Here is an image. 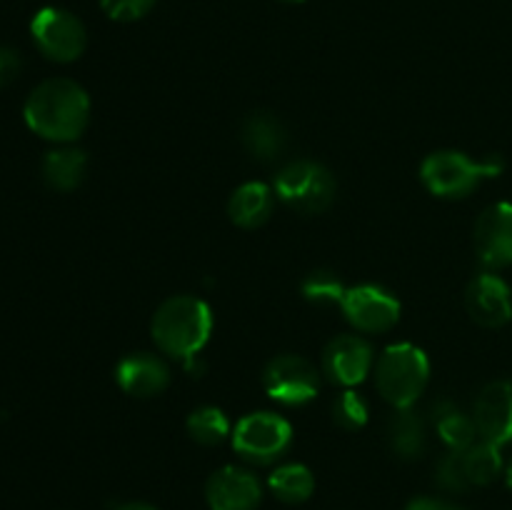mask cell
Here are the masks:
<instances>
[{
    "instance_id": "cell-6",
    "label": "cell",
    "mask_w": 512,
    "mask_h": 510,
    "mask_svg": "<svg viewBox=\"0 0 512 510\" xmlns=\"http://www.w3.org/2000/svg\"><path fill=\"white\" fill-rule=\"evenodd\" d=\"M30 35L40 53L53 63H73L85 53L88 33L78 15L63 8H43L30 23Z\"/></svg>"
},
{
    "instance_id": "cell-30",
    "label": "cell",
    "mask_w": 512,
    "mask_h": 510,
    "mask_svg": "<svg viewBox=\"0 0 512 510\" xmlns=\"http://www.w3.org/2000/svg\"><path fill=\"white\" fill-rule=\"evenodd\" d=\"M115 510H155V508H150L148 503H123V505H118Z\"/></svg>"
},
{
    "instance_id": "cell-4",
    "label": "cell",
    "mask_w": 512,
    "mask_h": 510,
    "mask_svg": "<svg viewBox=\"0 0 512 510\" xmlns=\"http://www.w3.org/2000/svg\"><path fill=\"white\" fill-rule=\"evenodd\" d=\"M503 160L498 155L473 160L468 153L458 150H440V153L428 155L420 165V180L425 188L438 198H465L475 188L490 178H498L503 173Z\"/></svg>"
},
{
    "instance_id": "cell-17",
    "label": "cell",
    "mask_w": 512,
    "mask_h": 510,
    "mask_svg": "<svg viewBox=\"0 0 512 510\" xmlns=\"http://www.w3.org/2000/svg\"><path fill=\"white\" fill-rule=\"evenodd\" d=\"M433 423L438 430L440 440L448 445L453 453H463L470 445L478 443V428H475L473 415L460 410L458 405L450 400H438L433 405Z\"/></svg>"
},
{
    "instance_id": "cell-29",
    "label": "cell",
    "mask_w": 512,
    "mask_h": 510,
    "mask_svg": "<svg viewBox=\"0 0 512 510\" xmlns=\"http://www.w3.org/2000/svg\"><path fill=\"white\" fill-rule=\"evenodd\" d=\"M405 510H465L460 505L448 503V500H440V498H415L410 500L408 508Z\"/></svg>"
},
{
    "instance_id": "cell-15",
    "label": "cell",
    "mask_w": 512,
    "mask_h": 510,
    "mask_svg": "<svg viewBox=\"0 0 512 510\" xmlns=\"http://www.w3.org/2000/svg\"><path fill=\"white\" fill-rule=\"evenodd\" d=\"M118 385L133 398H153L170 383L168 365L150 353H130L115 368Z\"/></svg>"
},
{
    "instance_id": "cell-8",
    "label": "cell",
    "mask_w": 512,
    "mask_h": 510,
    "mask_svg": "<svg viewBox=\"0 0 512 510\" xmlns=\"http://www.w3.org/2000/svg\"><path fill=\"white\" fill-rule=\"evenodd\" d=\"M263 388L275 403L280 405H305L318 395L320 375L300 355H278L263 370Z\"/></svg>"
},
{
    "instance_id": "cell-20",
    "label": "cell",
    "mask_w": 512,
    "mask_h": 510,
    "mask_svg": "<svg viewBox=\"0 0 512 510\" xmlns=\"http://www.w3.org/2000/svg\"><path fill=\"white\" fill-rule=\"evenodd\" d=\"M268 488L280 503L298 505L313 495L315 490V478L310 473V468H305L303 463H285L270 473Z\"/></svg>"
},
{
    "instance_id": "cell-22",
    "label": "cell",
    "mask_w": 512,
    "mask_h": 510,
    "mask_svg": "<svg viewBox=\"0 0 512 510\" xmlns=\"http://www.w3.org/2000/svg\"><path fill=\"white\" fill-rule=\"evenodd\" d=\"M460 460H463L465 478L470 485H490L503 473L500 445L488 443V440H478V443L470 445L468 450L460 453Z\"/></svg>"
},
{
    "instance_id": "cell-25",
    "label": "cell",
    "mask_w": 512,
    "mask_h": 510,
    "mask_svg": "<svg viewBox=\"0 0 512 510\" xmlns=\"http://www.w3.org/2000/svg\"><path fill=\"white\" fill-rule=\"evenodd\" d=\"M333 415L335 423L343 425L345 430H360L370 418V408L365 403L363 395H358L355 390H345L335 398L333 403Z\"/></svg>"
},
{
    "instance_id": "cell-12",
    "label": "cell",
    "mask_w": 512,
    "mask_h": 510,
    "mask_svg": "<svg viewBox=\"0 0 512 510\" xmlns=\"http://www.w3.org/2000/svg\"><path fill=\"white\" fill-rule=\"evenodd\" d=\"M473 420L480 440L500 448L512 443V380H495L480 390Z\"/></svg>"
},
{
    "instance_id": "cell-31",
    "label": "cell",
    "mask_w": 512,
    "mask_h": 510,
    "mask_svg": "<svg viewBox=\"0 0 512 510\" xmlns=\"http://www.w3.org/2000/svg\"><path fill=\"white\" fill-rule=\"evenodd\" d=\"M505 480H508V488L512 490V460H510V465H508V473H505Z\"/></svg>"
},
{
    "instance_id": "cell-24",
    "label": "cell",
    "mask_w": 512,
    "mask_h": 510,
    "mask_svg": "<svg viewBox=\"0 0 512 510\" xmlns=\"http://www.w3.org/2000/svg\"><path fill=\"white\" fill-rule=\"evenodd\" d=\"M305 300L315 305H340L343 303L348 288L343 285V280L333 273V270H313L308 278L300 285Z\"/></svg>"
},
{
    "instance_id": "cell-1",
    "label": "cell",
    "mask_w": 512,
    "mask_h": 510,
    "mask_svg": "<svg viewBox=\"0 0 512 510\" xmlns=\"http://www.w3.org/2000/svg\"><path fill=\"white\" fill-rule=\"evenodd\" d=\"M25 123L35 135L53 143H73L90 120V98L70 78L43 80L25 100Z\"/></svg>"
},
{
    "instance_id": "cell-11",
    "label": "cell",
    "mask_w": 512,
    "mask_h": 510,
    "mask_svg": "<svg viewBox=\"0 0 512 510\" xmlns=\"http://www.w3.org/2000/svg\"><path fill=\"white\" fill-rule=\"evenodd\" d=\"M205 500L210 510H258L263 485L250 470L225 465L205 483Z\"/></svg>"
},
{
    "instance_id": "cell-32",
    "label": "cell",
    "mask_w": 512,
    "mask_h": 510,
    "mask_svg": "<svg viewBox=\"0 0 512 510\" xmlns=\"http://www.w3.org/2000/svg\"><path fill=\"white\" fill-rule=\"evenodd\" d=\"M283 3H303V0H283Z\"/></svg>"
},
{
    "instance_id": "cell-13",
    "label": "cell",
    "mask_w": 512,
    "mask_h": 510,
    "mask_svg": "<svg viewBox=\"0 0 512 510\" xmlns=\"http://www.w3.org/2000/svg\"><path fill=\"white\" fill-rule=\"evenodd\" d=\"M465 308L483 328H503L512 320V290L493 270L470 280L465 290Z\"/></svg>"
},
{
    "instance_id": "cell-10",
    "label": "cell",
    "mask_w": 512,
    "mask_h": 510,
    "mask_svg": "<svg viewBox=\"0 0 512 510\" xmlns=\"http://www.w3.org/2000/svg\"><path fill=\"white\" fill-rule=\"evenodd\" d=\"M475 253L488 270L512 265V203H493L475 223Z\"/></svg>"
},
{
    "instance_id": "cell-2",
    "label": "cell",
    "mask_w": 512,
    "mask_h": 510,
    "mask_svg": "<svg viewBox=\"0 0 512 510\" xmlns=\"http://www.w3.org/2000/svg\"><path fill=\"white\" fill-rule=\"evenodd\" d=\"M213 333V313L208 303L193 295L168 298L153 315L150 335L170 358L193 360Z\"/></svg>"
},
{
    "instance_id": "cell-3",
    "label": "cell",
    "mask_w": 512,
    "mask_h": 510,
    "mask_svg": "<svg viewBox=\"0 0 512 510\" xmlns=\"http://www.w3.org/2000/svg\"><path fill=\"white\" fill-rule=\"evenodd\" d=\"M430 380V360L418 345L395 343L375 363V388L395 410L413 408Z\"/></svg>"
},
{
    "instance_id": "cell-16",
    "label": "cell",
    "mask_w": 512,
    "mask_h": 510,
    "mask_svg": "<svg viewBox=\"0 0 512 510\" xmlns=\"http://www.w3.org/2000/svg\"><path fill=\"white\" fill-rule=\"evenodd\" d=\"M275 193L265 183H245L230 195L228 215L238 228H260L270 218Z\"/></svg>"
},
{
    "instance_id": "cell-5",
    "label": "cell",
    "mask_w": 512,
    "mask_h": 510,
    "mask_svg": "<svg viewBox=\"0 0 512 510\" xmlns=\"http://www.w3.org/2000/svg\"><path fill=\"white\" fill-rule=\"evenodd\" d=\"M273 193L298 213H323L335 198V178L315 160H293L275 175Z\"/></svg>"
},
{
    "instance_id": "cell-27",
    "label": "cell",
    "mask_w": 512,
    "mask_h": 510,
    "mask_svg": "<svg viewBox=\"0 0 512 510\" xmlns=\"http://www.w3.org/2000/svg\"><path fill=\"white\" fill-rule=\"evenodd\" d=\"M155 0H100V8L110 20L118 23H133L145 18L153 10Z\"/></svg>"
},
{
    "instance_id": "cell-7",
    "label": "cell",
    "mask_w": 512,
    "mask_h": 510,
    "mask_svg": "<svg viewBox=\"0 0 512 510\" xmlns=\"http://www.w3.org/2000/svg\"><path fill=\"white\" fill-rule=\"evenodd\" d=\"M233 448L248 463H273L288 450L293 425L278 413H250L233 428Z\"/></svg>"
},
{
    "instance_id": "cell-9",
    "label": "cell",
    "mask_w": 512,
    "mask_h": 510,
    "mask_svg": "<svg viewBox=\"0 0 512 510\" xmlns=\"http://www.w3.org/2000/svg\"><path fill=\"white\" fill-rule=\"evenodd\" d=\"M340 310L360 333H388L400 320V303L378 285L348 288Z\"/></svg>"
},
{
    "instance_id": "cell-19",
    "label": "cell",
    "mask_w": 512,
    "mask_h": 510,
    "mask_svg": "<svg viewBox=\"0 0 512 510\" xmlns=\"http://www.w3.org/2000/svg\"><path fill=\"white\" fill-rule=\"evenodd\" d=\"M88 173V158L78 148H55L43 158V178L53 190L68 193L83 183Z\"/></svg>"
},
{
    "instance_id": "cell-26",
    "label": "cell",
    "mask_w": 512,
    "mask_h": 510,
    "mask_svg": "<svg viewBox=\"0 0 512 510\" xmlns=\"http://www.w3.org/2000/svg\"><path fill=\"white\" fill-rule=\"evenodd\" d=\"M435 483L443 490H448V493H465V490L470 488L468 478H465L460 453L448 450V453L438 460V465H435Z\"/></svg>"
},
{
    "instance_id": "cell-28",
    "label": "cell",
    "mask_w": 512,
    "mask_h": 510,
    "mask_svg": "<svg viewBox=\"0 0 512 510\" xmlns=\"http://www.w3.org/2000/svg\"><path fill=\"white\" fill-rule=\"evenodd\" d=\"M20 73V55L18 50L0 45V88L13 83L15 75Z\"/></svg>"
},
{
    "instance_id": "cell-14",
    "label": "cell",
    "mask_w": 512,
    "mask_h": 510,
    "mask_svg": "<svg viewBox=\"0 0 512 510\" xmlns=\"http://www.w3.org/2000/svg\"><path fill=\"white\" fill-rule=\"evenodd\" d=\"M373 370V348L360 335H338L323 350V373L333 383L353 388Z\"/></svg>"
},
{
    "instance_id": "cell-23",
    "label": "cell",
    "mask_w": 512,
    "mask_h": 510,
    "mask_svg": "<svg viewBox=\"0 0 512 510\" xmlns=\"http://www.w3.org/2000/svg\"><path fill=\"white\" fill-rule=\"evenodd\" d=\"M185 430L198 445H220L230 435V420L220 408L203 405L188 415Z\"/></svg>"
},
{
    "instance_id": "cell-21",
    "label": "cell",
    "mask_w": 512,
    "mask_h": 510,
    "mask_svg": "<svg viewBox=\"0 0 512 510\" xmlns=\"http://www.w3.org/2000/svg\"><path fill=\"white\" fill-rule=\"evenodd\" d=\"M390 445L405 460L420 458L425 450V423L413 408H403L390 420Z\"/></svg>"
},
{
    "instance_id": "cell-18",
    "label": "cell",
    "mask_w": 512,
    "mask_h": 510,
    "mask_svg": "<svg viewBox=\"0 0 512 510\" xmlns=\"http://www.w3.org/2000/svg\"><path fill=\"white\" fill-rule=\"evenodd\" d=\"M243 143L258 160H273L285 150L288 135L283 123L270 113H255L243 125Z\"/></svg>"
}]
</instances>
